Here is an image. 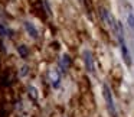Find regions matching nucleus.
Returning a JSON list of instances; mask_svg holds the SVG:
<instances>
[{
	"mask_svg": "<svg viewBox=\"0 0 134 117\" xmlns=\"http://www.w3.org/2000/svg\"><path fill=\"white\" fill-rule=\"evenodd\" d=\"M113 32L115 33L117 39H118V44H120V48H121V54H122V58H124L125 64L131 65L130 54H128V48H127V44H125V39H124V29H122V25L118 20L115 22V26L113 28Z\"/></svg>",
	"mask_w": 134,
	"mask_h": 117,
	"instance_id": "f257e3e1",
	"label": "nucleus"
},
{
	"mask_svg": "<svg viewBox=\"0 0 134 117\" xmlns=\"http://www.w3.org/2000/svg\"><path fill=\"white\" fill-rule=\"evenodd\" d=\"M102 95L105 98V103H107V107L110 110L111 116L115 117L117 116V111H115V105H114V98H113V94H111V90L107 84L102 85Z\"/></svg>",
	"mask_w": 134,
	"mask_h": 117,
	"instance_id": "f03ea898",
	"label": "nucleus"
},
{
	"mask_svg": "<svg viewBox=\"0 0 134 117\" xmlns=\"http://www.w3.org/2000/svg\"><path fill=\"white\" fill-rule=\"evenodd\" d=\"M84 62H85V67H87V71L94 72V61H92V55H91L90 51L84 52Z\"/></svg>",
	"mask_w": 134,
	"mask_h": 117,
	"instance_id": "7ed1b4c3",
	"label": "nucleus"
},
{
	"mask_svg": "<svg viewBox=\"0 0 134 117\" xmlns=\"http://www.w3.org/2000/svg\"><path fill=\"white\" fill-rule=\"evenodd\" d=\"M49 79H51V84L53 85V88H58L59 87V74L58 71H51L49 72Z\"/></svg>",
	"mask_w": 134,
	"mask_h": 117,
	"instance_id": "20e7f679",
	"label": "nucleus"
},
{
	"mask_svg": "<svg viewBox=\"0 0 134 117\" xmlns=\"http://www.w3.org/2000/svg\"><path fill=\"white\" fill-rule=\"evenodd\" d=\"M69 65H71V59H69V56H68V55H64V56L61 58V62H59V67H61L62 72H64V71H66L68 68H69Z\"/></svg>",
	"mask_w": 134,
	"mask_h": 117,
	"instance_id": "39448f33",
	"label": "nucleus"
},
{
	"mask_svg": "<svg viewBox=\"0 0 134 117\" xmlns=\"http://www.w3.org/2000/svg\"><path fill=\"white\" fill-rule=\"evenodd\" d=\"M25 28H26L27 33H29L32 38H38V30H36V28L33 26L32 23H29V22H25Z\"/></svg>",
	"mask_w": 134,
	"mask_h": 117,
	"instance_id": "423d86ee",
	"label": "nucleus"
},
{
	"mask_svg": "<svg viewBox=\"0 0 134 117\" xmlns=\"http://www.w3.org/2000/svg\"><path fill=\"white\" fill-rule=\"evenodd\" d=\"M18 51H19V54L22 55V58H26V56H27V49H26V46H23V45H22V46L18 48Z\"/></svg>",
	"mask_w": 134,
	"mask_h": 117,
	"instance_id": "0eeeda50",
	"label": "nucleus"
},
{
	"mask_svg": "<svg viewBox=\"0 0 134 117\" xmlns=\"http://www.w3.org/2000/svg\"><path fill=\"white\" fill-rule=\"evenodd\" d=\"M128 22H130V26L134 29V16L133 15H128Z\"/></svg>",
	"mask_w": 134,
	"mask_h": 117,
	"instance_id": "6e6552de",
	"label": "nucleus"
}]
</instances>
